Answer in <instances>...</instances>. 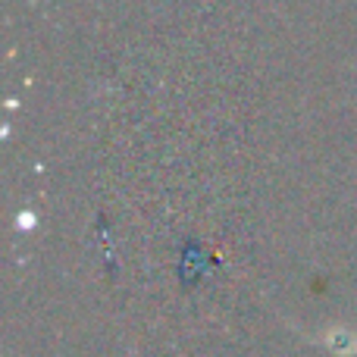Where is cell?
Listing matches in <instances>:
<instances>
[{"mask_svg":"<svg viewBox=\"0 0 357 357\" xmlns=\"http://www.w3.org/2000/svg\"><path fill=\"white\" fill-rule=\"evenodd\" d=\"M320 345H326L335 357H354L357 354V333L354 329H345V326H333L326 329L323 335H317Z\"/></svg>","mask_w":357,"mask_h":357,"instance_id":"6da1fadb","label":"cell"}]
</instances>
